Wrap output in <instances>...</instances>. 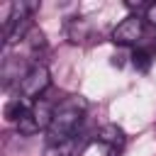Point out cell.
Listing matches in <instances>:
<instances>
[{"instance_id": "7", "label": "cell", "mask_w": 156, "mask_h": 156, "mask_svg": "<svg viewBox=\"0 0 156 156\" xmlns=\"http://www.w3.org/2000/svg\"><path fill=\"white\" fill-rule=\"evenodd\" d=\"M132 63H134L136 71H149V66H151V51H146V49H134Z\"/></svg>"}, {"instance_id": "2", "label": "cell", "mask_w": 156, "mask_h": 156, "mask_svg": "<svg viewBox=\"0 0 156 156\" xmlns=\"http://www.w3.org/2000/svg\"><path fill=\"white\" fill-rule=\"evenodd\" d=\"M49 83H51L49 68H46L44 63H32V66L24 71V76L20 78V83H17V95L27 98L29 102L41 100V95H44V90L49 88Z\"/></svg>"}, {"instance_id": "4", "label": "cell", "mask_w": 156, "mask_h": 156, "mask_svg": "<svg viewBox=\"0 0 156 156\" xmlns=\"http://www.w3.org/2000/svg\"><path fill=\"white\" fill-rule=\"evenodd\" d=\"M144 17L141 15H127L115 29H112V41L119 46H134L144 37Z\"/></svg>"}, {"instance_id": "1", "label": "cell", "mask_w": 156, "mask_h": 156, "mask_svg": "<svg viewBox=\"0 0 156 156\" xmlns=\"http://www.w3.org/2000/svg\"><path fill=\"white\" fill-rule=\"evenodd\" d=\"M85 112H88V102L83 98L71 95V98L61 100L54 107V117H51V124L46 129L49 146H66V144H71L73 136L78 134L83 119H85Z\"/></svg>"}, {"instance_id": "5", "label": "cell", "mask_w": 156, "mask_h": 156, "mask_svg": "<svg viewBox=\"0 0 156 156\" xmlns=\"http://www.w3.org/2000/svg\"><path fill=\"white\" fill-rule=\"evenodd\" d=\"M98 141L107 149L110 156H117V154L124 149L127 134H124V129L117 127V124H105V127H100V132H98Z\"/></svg>"}, {"instance_id": "3", "label": "cell", "mask_w": 156, "mask_h": 156, "mask_svg": "<svg viewBox=\"0 0 156 156\" xmlns=\"http://www.w3.org/2000/svg\"><path fill=\"white\" fill-rule=\"evenodd\" d=\"M51 117H54V107L41 98V100H34V102H32L29 112L22 117V122H20L17 127H20L22 134H37V132H41V129H49Z\"/></svg>"}, {"instance_id": "6", "label": "cell", "mask_w": 156, "mask_h": 156, "mask_svg": "<svg viewBox=\"0 0 156 156\" xmlns=\"http://www.w3.org/2000/svg\"><path fill=\"white\" fill-rule=\"evenodd\" d=\"M29 107H32V102L27 100V98H22V95H15V98H10L7 100V105H5V117H7V122H22V117L29 112Z\"/></svg>"}, {"instance_id": "8", "label": "cell", "mask_w": 156, "mask_h": 156, "mask_svg": "<svg viewBox=\"0 0 156 156\" xmlns=\"http://www.w3.org/2000/svg\"><path fill=\"white\" fill-rule=\"evenodd\" d=\"M144 20H146L151 27H156V2H151V5L146 7V12H144Z\"/></svg>"}]
</instances>
